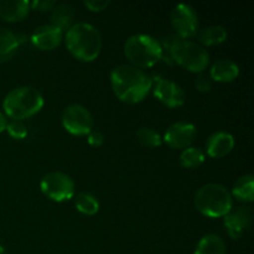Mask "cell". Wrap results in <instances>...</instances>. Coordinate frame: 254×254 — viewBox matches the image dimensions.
<instances>
[{"mask_svg": "<svg viewBox=\"0 0 254 254\" xmlns=\"http://www.w3.org/2000/svg\"><path fill=\"white\" fill-rule=\"evenodd\" d=\"M252 217V208L248 206L232 207V210L223 218V225H225L228 236L233 240H240L251 227Z\"/></svg>", "mask_w": 254, "mask_h": 254, "instance_id": "7c38bea8", "label": "cell"}, {"mask_svg": "<svg viewBox=\"0 0 254 254\" xmlns=\"http://www.w3.org/2000/svg\"><path fill=\"white\" fill-rule=\"evenodd\" d=\"M64 31L54 25H42L36 27L31 35V42L41 51H52L61 45Z\"/></svg>", "mask_w": 254, "mask_h": 254, "instance_id": "4fadbf2b", "label": "cell"}, {"mask_svg": "<svg viewBox=\"0 0 254 254\" xmlns=\"http://www.w3.org/2000/svg\"><path fill=\"white\" fill-rule=\"evenodd\" d=\"M0 254H6V252H5L4 247H2L1 245H0Z\"/></svg>", "mask_w": 254, "mask_h": 254, "instance_id": "4dcf8cb0", "label": "cell"}, {"mask_svg": "<svg viewBox=\"0 0 254 254\" xmlns=\"http://www.w3.org/2000/svg\"><path fill=\"white\" fill-rule=\"evenodd\" d=\"M74 206L82 215L93 216L99 211V201L94 195L89 192H81L76 195Z\"/></svg>", "mask_w": 254, "mask_h": 254, "instance_id": "603a6c76", "label": "cell"}, {"mask_svg": "<svg viewBox=\"0 0 254 254\" xmlns=\"http://www.w3.org/2000/svg\"><path fill=\"white\" fill-rule=\"evenodd\" d=\"M197 130L192 123L176 122L166 129L163 140L173 149H186L195 141Z\"/></svg>", "mask_w": 254, "mask_h": 254, "instance_id": "8fae6325", "label": "cell"}, {"mask_svg": "<svg viewBox=\"0 0 254 254\" xmlns=\"http://www.w3.org/2000/svg\"><path fill=\"white\" fill-rule=\"evenodd\" d=\"M153 93L155 98L169 108H179L184 106L186 96L184 89L176 82L161 76H154Z\"/></svg>", "mask_w": 254, "mask_h": 254, "instance_id": "30bf717a", "label": "cell"}, {"mask_svg": "<svg viewBox=\"0 0 254 254\" xmlns=\"http://www.w3.org/2000/svg\"><path fill=\"white\" fill-rule=\"evenodd\" d=\"M124 55L131 66L149 68L161 61L164 55L161 42L150 35L138 34L128 37L124 44Z\"/></svg>", "mask_w": 254, "mask_h": 254, "instance_id": "5b68a950", "label": "cell"}, {"mask_svg": "<svg viewBox=\"0 0 254 254\" xmlns=\"http://www.w3.org/2000/svg\"><path fill=\"white\" fill-rule=\"evenodd\" d=\"M83 4L89 11L101 12L108 9V6L111 5V1H108V0H86Z\"/></svg>", "mask_w": 254, "mask_h": 254, "instance_id": "4316f807", "label": "cell"}, {"mask_svg": "<svg viewBox=\"0 0 254 254\" xmlns=\"http://www.w3.org/2000/svg\"><path fill=\"white\" fill-rule=\"evenodd\" d=\"M136 140L144 148H158L163 144V138L151 128H140L136 131Z\"/></svg>", "mask_w": 254, "mask_h": 254, "instance_id": "cb8c5ba5", "label": "cell"}, {"mask_svg": "<svg viewBox=\"0 0 254 254\" xmlns=\"http://www.w3.org/2000/svg\"><path fill=\"white\" fill-rule=\"evenodd\" d=\"M197 39L202 47L216 46V45L223 44L227 40V31L223 26L212 25V26H207L201 30L197 35Z\"/></svg>", "mask_w": 254, "mask_h": 254, "instance_id": "ffe728a7", "label": "cell"}, {"mask_svg": "<svg viewBox=\"0 0 254 254\" xmlns=\"http://www.w3.org/2000/svg\"><path fill=\"white\" fill-rule=\"evenodd\" d=\"M210 78L220 83H231L240 76V67L237 64L227 59L218 60L211 66Z\"/></svg>", "mask_w": 254, "mask_h": 254, "instance_id": "2e32d148", "label": "cell"}, {"mask_svg": "<svg viewBox=\"0 0 254 254\" xmlns=\"http://www.w3.org/2000/svg\"><path fill=\"white\" fill-rule=\"evenodd\" d=\"M104 135L101 133L99 130H92L91 133L87 135V141H88V144L91 146H94V148H99V146H102L104 144Z\"/></svg>", "mask_w": 254, "mask_h": 254, "instance_id": "f1b7e54d", "label": "cell"}, {"mask_svg": "<svg viewBox=\"0 0 254 254\" xmlns=\"http://www.w3.org/2000/svg\"><path fill=\"white\" fill-rule=\"evenodd\" d=\"M195 207L201 215L210 218L225 217L233 207L232 195L220 184H206L195 195Z\"/></svg>", "mask_w": 254, "mask_h": 254, "instance_id": "8992f818", "label": "cell"}, {"mask_svg": "<svg viewBox=\"0 0 254 254\" xmlns=\"http://www.w3.org/2000/svg\"><path fill=\"white\" fill-rule=\"evenodd\" d=\"M62 127L67 133L76 136L88 135L93 130V117L91 112L81 104H71L62 112Z\"/></svg>", "mask_w": 254, "mask_h": 254, "instance_id": "ba28073f", "label": "cell"}, {"mask_svg": "<svg viewBox=\"0 0 254 254\" xmlns=\"http://www.w3.org/2000/svg\"><path fill=\"white\" fill-rule=\"evenodd\" d=\"M73 16V10L68 4H56V6L51 10L50 20H51V25L64 31L72 26Z\"/></svg>", "mask_w": 254, "mask_h": 254, "instance_id": "44dd1931", "label": "cell"}, {"mask_svg": "<svg viewBox=\"0 0 254 254\" xmlns=\"http://www.w3.org/2000/svg\"><path fill=\"white\" fill-rule=\"evenodd\" d=\"M41 192L55 202H64L74 196L76 185L72 178L62 171H51L40 181Z\"/></svg>", "mask_w": 254, "mask_h": 254, "instance_id": "52a82bcc", "label": "cell"}, {"mask_svg": "<svg viewBox=\"0 0 254 254\" xmlns=\"http://www.w3.org/2000/svg\"><path fill=\"white\" fill-rule=\"evenodd\" d=\"M227 247L226 242L221 236L210 233L198 241L193 254H226Z\"/></svg>", "mask_w": 254, "mask_h": 254, "instance_id": "e0dca14e", "label": "cell"}, {"mask_svg": "<svg viewBox=\"0 0 254 254\" xmlns=\"http://www.w3.org/2000/svg\"><path fill=\"white\" fill-rule=\"evenodd\" d=\"M56 4L57 2L52 1V0H36V1L30 2V6H31V9L37 10V11L45 12L54 9L56 6Z\"/></svg>", "mask_w": 254, "mask_h": 254, "instance_id": "83f0119b", "label": "cell"}, {"mask_svg": "<svg viewBox=\"0 0 254 254\" xmlns=\"http://www.w3.org/2000/svg\"><path fill=\"white\" fill-rule=\"evenodd\" d=\"M20 46L17 35L9 29L0 27V64L9 61Z\"/></svg>", "mask_w": 254, "mask_h": 254, "instance_id": "d6986e66", "label": "cell"}, {"mask_svg": "<svg viewBox=\"0 0 254 254\" xmlns=\"http://www.w3.org/2000/svg\"><path fill=\"white\" fill-rule=\"evenodd\" d=\"M180 165L185 169H196L206 160L205 151L197 146H189L180 154Z\"/></svg>", "mask_w": 254, "mask_h": 254, "instance_id": "7402d4cb", "label": "cell"}, {"mask_svg": "<svg viewBox=\"0 0 254 254\" xmlns=\"http://www.w3.org/2000/svg\"><path fill=\"white\" fill-rule=\"evenodd\" d=\"M6 126H7L6 116H5L4 113H1V112H0V133H2V131L6 129Z\"/></svg>", "mask_w": 254, "mask_h": 254, "instance_id": "f546056e", "label": "cell"}, {"mask_svg": "<svg viewBox=\"0 0 254 254\" xmlns=\"http://www.w3.org/2000/svg\"><path fill=\"white\" fill-rule=\"evenodd\" d=\"M5 130L7 131L11 138L16 139V140H22L27 136L29 131H27L26 126L22 123L21 121H10L7 122V126Z\"/></svg>", "mask_w": 254, "mask_h": 254, "instance_id": "d4e9b609", "label": "cell"}, {"mask_svg": "<svg viewBox=\"0 0 254 254\" xmlns=\"http://www.w3.org/2000/svg\"><path fill=\"white\" fill-rule=\"evenodd\" d=\"M163 50L166 52L170 64H178L186 71L192 73H202L210 64V55L205 47L200 44L184 40L174 35H169L161 44Z\"/></svg>", "mask_w": 254, "mask_h": 254, "instance_id": "7a4b0ae2", "label": "cell"}, {"mask_svg": "<svg viewBox=\"0 0 254 254\" xmlns=\"http://www.w3.org/2000/svg\"><path fill=\"white\" fill-rule=\"evenodd\" d=\"M45 104L44 96L39 89L30 86L14 88L2 102L4 114L11 121H25L39 113Z\"/></svg>", "mask_w": 254, "mask_h": 254, "instance_id": "277c9868", "label": "cell"}, {"mask_svg": "<svg viewBox=\"0 0 254 254\" xmlns=\"http://www.w3.org/2000/svg\"><path fill=\"white\" fill-rule=\"evenodd\" d=\"M30 10V1L26 0H0V17L6 22L22 21Z\"/></svg>", "mask_w": 254, "mask_h": 254, "instance_id": "9a60e30c", "label": "cell"}, {"mask_svg": "<svg viewBox=\"0 0 254 254\" xmlns=\"http://www.w3.org/2000/svg\"><path fill=\"white\" fill-rule=\"evenodd\" d=\"M235 136L227 131H216L206 141V154L212 159L227 156L235 148Z\"/></svg>", "mask_w": 254, "mask_h": 254, "instance_id": "5bb4252c", "label": "cell"}, {"mask_svg": "<svg viewBox=\"0 0 254 254\" xmlns=\"http://www.w3.org/2000/svg\"><path fill=\"white\" fill-rule=\"evenodd\" d=\"M111 86L119 101L136 104L150 93L153 79L143 69L131 64H119L111 72Z\"/></svg>", "mask_w": 254, "mask_h": 254, "instance_id": "6da1fadb", "label": "cell"}, {"mask_svg": "<svg viewBox=\"0 0 254 254\" xmlns=\"http://www.w3.org/2000/svg\"><path fill=\"white\" fill-rule=\"evenodd\" d=\"M231 195L236 200L245 203H251L254 200V178L252 174L242 175L233 184Z\"/></svg>", "mask_w": 254, "mask_h": 254, "instance_id": "ac0fdd59", "label": "cell"}, {"mask_svg": "<svg viewBox=\"0 0 254 254\" xmlns=\"http://www.w3.org/2000/svg\"><path fill=\"white\" fill-rule=\"evenodd\" d=\"M69 54L81 62H93L102 51V36L98 30L87 22H76L64 35Z\"/></svg>", "mask_w": 254, "mask_h": 254, "instance_id": "3957f363", "label": "cell"}, {"mask_svg": "<svg viewBox=\"0 0 254 254\" xmlns=\"http://www.w3.org/2000/svg\"><path fill=\"white\" fill-rule=\"evenodd\" d=\"M195 87L200 93H208L212 88V79L206 73H198L195 79Z\"/></svg>", "mask_w": 254, "mask_h": 254, "instance_id": "484cf974", "label": "cell"}, {"mask_svg": "<svg viewBox=\"0 0 254 254\" xmlns=\"http://www.w3.org/2000/svg\"><path fill=\"white\" fill-rule=\"evenodd\" d=\"M170 21L175 35L180 39L189 40L197 35L200 22H198L197 12L190 5H176L171 11Z\"/></svg>", "mask_w": 254, "mask_h": 254, "instance_id": "9c48e42d", "label": "cell"}]
</instances>
